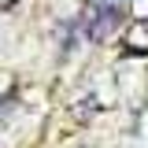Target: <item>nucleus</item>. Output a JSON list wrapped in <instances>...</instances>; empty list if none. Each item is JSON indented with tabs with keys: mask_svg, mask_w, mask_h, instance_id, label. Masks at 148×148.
I'll use <instances>...</instances> for the list:
<instances>
[{
	"mask_svg": "<svg viewBox=\"0 0 148 148\" xmlns=\"http://www.w3.org/2000/svg\"><path fill=\"white\" fill-rule=\"evenodd\" d=\"M130 0H92L89 11L82 15V26H85V37L89 41H104L108 34L119 30V22L126 18Z\"/></svg>",
	"mask_w": 148,
	"mask_h": 148,
	"instance_id": "nucleus-1",
	"label": "nucleus"
}]
</instances>
